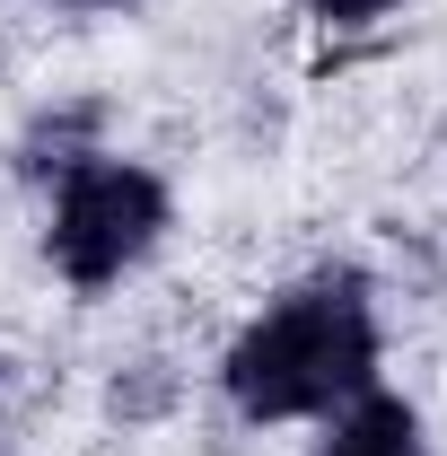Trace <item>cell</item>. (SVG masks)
<instances>
[{
    "label": "cell",
    "mask_w": 447,
    "mask_h": 456,
    "mask_svg": "<svg viewBox=\"0 0 447 456\" xmlns=\"http://www.w3.org/2000/svg\"><path fill=\"white\" fill-rule=\"evenodd\" d=\"M167 237V184L132 159L88 150L79 167H61L53 184V228H45V255L70 289H106L123 281L150 246Z\"/></svg>",
    "instance_id": "obj_2"
},
{
    "label": "cell",
    "mask_w": 447,
    "mask_h": 456,
    "mask_svg": "<svg viewBox=\"0 0 447 456\" xmlns=\"http://www.w3.org/2000/svg\"><path fill=\"white\" fill-rule=\"evenodd\" d=\"M325 456H430V448H421L412 403L360 395V403H342V421H334V439H325Z\"/></svg>",
    "instance_id": "obj_3"
},
{
    "label": "cell",
    "mask_w": 447,
    "mask_h": 456,
    "mask_svg": "<svg viewBox=\"0 0 447 456\" xmlns=\"http://www.w3.org/2000/svg\"><path fill=\"white\" fill-rule=\"evenodd\" d=\"M228 395L246 421H307L342 412L378 378V307L360 273H316L289 298H272L246 334L228 342Z\"/></svg>",
    "instance_id": "obj_1"
},
{
    "label": "cell",
    "mask_w": 447,
    "mask_h": 456,
    "mask_svg": "<svg viewBox=\"0 0 447 456\" xmlns=\"http://www.w3.org/2000/svg\"><path fill=\"white\" fill-rule=\"evenodd\" d=\"M316 18H334V27H369V18H386L394 0H307Z\"/></svg>",
    "instance_id": "obj_4"
}]
</instances>
